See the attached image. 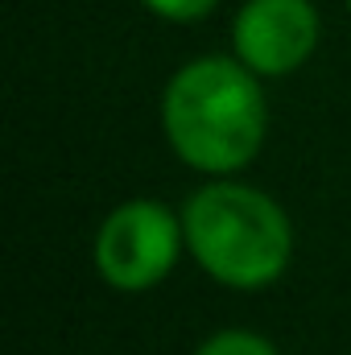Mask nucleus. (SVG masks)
I'll return each mask as SVG.
<instances>
[{
    "label": "nucleus",
    "mask_w": 351,
    "mask_h": 355,
    "mask_svg": "<svg viewBox=\"0 0 351 355\" xmlns=\"http://www.w3.org/2000/svg\"><path fill=\"white\" fill-rule=\"evenodd\" d=\"M194 355H281L257 331H215L211 339L198 343Z\"/></svg>",
    "instance_id": "5"
},
{
    "label": "nucleus",
    "mask_w": 351,
    "mask_h": 355,
    "mask_svg": "<svg viewBox=\"0 0 351 355\" xmlns=\"http://www.w3.org/2000/svg\"><path fill=\"white\" fill-rule=\"evenodd\" d=\"M166 141L190 170L236 174L264 145L268 103L261 75L240 58H194L166 83L162 95Z\"/></svg>",
    "instance_id": "1"
},
{
    "label": "nucleus",
    "mask_w": 351,
    "mask_h": 355,
    "mask_svg": "<svg viewBox=\"0 0 351 355\" xmlns=\"http://www.w3.org/2000/svg\"><path fill=\"white\" fill-rule=\"evenodd\" d=\"M232 46L261 79H281L314 54L318 8L310 0H244L232 21Z\"/></svg>",
    "instance_id": "4"
},
{
    "label": "nucleus",
    "mask_w": 351,
    "mask_h": 355,
    "mask_svg": "<svg viewBox=\"0 0 351 355\" xmlns=\"http://www.w3.org/2000/svg\"><path fill=\"white\" fill-rule=\"evenodd\" d=\"M348 8H351V0H348Z\"/></svg>",
    "instance_id": "7"
},
{
    "label": "nucleus",
    "mask_w": 351,
    "mask_h": 355,
    "mask_svg": "<svg viewBox=\"0 0 351 355\" xmlns=\"http://www.w3.org/2000/svg\"><path fill=\"white\" fill-rule=\"evenodd\" d=\"M186 248L198 268L232 289L273 285L293 257V227L277 198L244 182H207L182 207Z\"/></svg>",
    "instance_id": "2"
},
{
    "label": "nucleus",
    "mask_w": 351,
    "mask_h": 355,
    "mask_svg": "<svg viewBox=\"0 0 351 355\" xmlns=\"http://www.w3.org/2000/svg\"><path fill=\"white\" fill-rule=\"evenodd\" d=\"M186 248V227L157 198H128L95 232V268L120 293H145L166 281Z\"/></svg>",
    "instance_id": "3"
},
{
    "label": "nucleus",
    "mask_w": 351,
    "mask_h": 355,
    "mask_svg": "<svg viewBox=\"0 0 351 355\" xmlns=\"http://www.w3.org/2000/svg\"><path fill=\"white\" fill-rule=\"evenodd\" d=\"M149 12H157V17H166V21H198V17H207L219 0H141Z\"/></svg>",
    "instance_id": "6"
}]
</instances>
